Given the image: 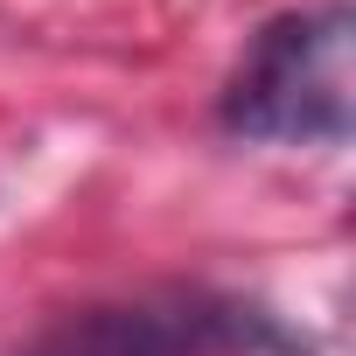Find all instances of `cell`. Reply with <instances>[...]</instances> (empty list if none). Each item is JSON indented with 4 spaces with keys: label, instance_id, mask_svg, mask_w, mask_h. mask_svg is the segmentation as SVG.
<instances>
[{
    "label": "cell",
    "instance_id": "1",
    "mask_svg": "<svg viewBox=\"0 0 356 356\" xmlns=\"http://www.w3.org/2000/svg\"><path fill=\"white\" fill-rule=\"evenodd\" d=\"M349 35L356 22L342 0L266 22L217 98L224 133L259 140V147H342L349 140Z\"/></svg>",
    "mask_w": 356,
    "mask_h": 356
},
{
    "label": "cell",
    "instance_id": "2",
    "mask_svg": "<svg viewBox=\"0 0 356 356\" xmlns=\"http://www.w3.org/2000/svg\"><path fill=\"white\" fill-rule=\"evenodd\" d=\"M15 356H307V342L266 300L168 280L84 300L49 328H35Z\"/></svg>",
    "mask_w": 356,
    "mask_h": 356
}]
</instances>
